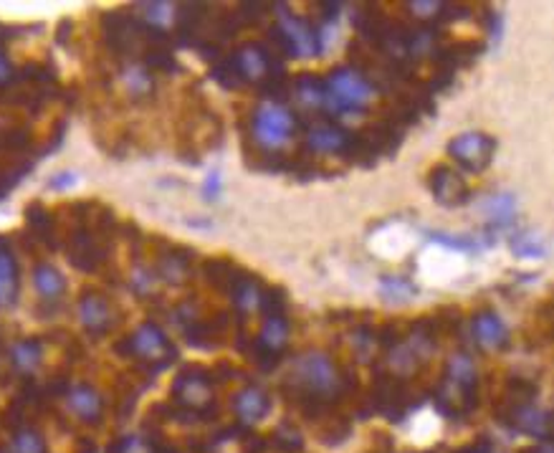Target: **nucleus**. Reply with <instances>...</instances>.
Here are the masks:
<instances>
[{"mask_svg":"<svg viewBox=\"0 0 554 453\" xmlns=\"http://www.w3.org/2000/svg\"><path fill=\"white\" fill-rule=\"evenodd\" d=\"M268 395L263 393L261 388H246L241 393L235 395V415L243 421V423H259L266 418L268 413Z\"/></svg>","mask_w":554,"mask_h":453,"instance_id":"obj_5","label":"nucleus"},{"mask_svg":"<svg viewBox=\"0 0 554 453\" xmlns=\"http://www.w3.org/2000/svg\"><path fill=\"white\" fill-rule=\"evenodd\" d=\"M218 191H220V177L218 173H213V175L208 177V183H205V195H208V198H216Z\"/></svg>","mask_w":554,"mask_h":453,"instance_id":"obj_25","label":"nucleus"},{"mask_svg":"<svg viewBox=\"0 0 554 453\" xmlns=\"http://www.w3.org/2000/svg\"><path fill=\"white\" fill-rule=\"evenodd\" d=\"M511 423L516 425L519 431L529 433V436H534V439H547V433H550V418L534 406H522V408L514 410Z\"/></svg>","mask_w":554,"mask_h":453,"instance_id":"obj_9","label":"nucleus"},{"mask_svg":"<svg viewBox=\"0 0 554 453\" xmlns=\"http://www.w3.org/2000/svg\"><path fill=\"white\" fill-rule=\"evenodd\" d=\"M81 320H84L89 329H102L107 320H109V309L97 296H87L81 302Z\"/></svg>","mask_w":554,"mask_h":453,"instance_id":"obj_17","label":"nucleus"},{"mask_svg":"<svg viewBox=\"0 0 554 453\" xmlns=\"http://www.w3.org/2000/svg\"><path fill=\"white\" fill-rule=\"evenodd\" d=\"M5 76H8V64H5V61H3V56H0V81H3Z\"/></svg>","mask_w":554,"mask_h":453,"instance_id":"obj_26","label":"nucleus"},{"mask_svg":"<svg viewBox=\"0 0 554 453\" xmlns=\"http://www.w3.org/2000/svg\"><path fill=\"white\" fill-rule=\"evenodd\" d=\"M486 213H489L491 218L499 220V223H507V220L511 218V213H514V201H511V195L491 198V201L486 203Z\"/></svg>","mask_w":554,"mask_h":453,"instance_id":"obj_21","label":"nucleus"},{"mask_svg":"<svg viewBox=\"0 0 554 453\" xmlns=\"http://www.w3.org/2000/svg\"><path fill=\"white\" fill-rule=\"evenodd\" d=\"M433 192H436V198L440 203L458 205L466 201V183L456 173H451V170L440 167L433 175Z\"/></svg>","mask_w":554,"mask_h":453,"instance_id":"obj_7","label":"nucleus"},{"mask_svg":"<svg viewBox=\"0 0 554 453\" xmlns=\"http://www.w3.org/2000/svg\"><path fill=\"white\" fill-rule=\"evenodd\" d=\"M296 378L309 395L320 400H329L339 393V372L324 355H307L296 367Z\"/></svg>","mask_w":554,"mask_h":453,"instance_id":"obj_2","label":"nucleus"},{"mask_svg":"<svg viewBox=\"0 0 554 453\" xmlns=\"http://www.w3.org/2000/svg\"><path fill=\"white\" fill-rule=\"evenodd\" d=\"M294 130V119L286 109L277 104L263 107L261 112L253 119V134L263 147H281Z\"/></svg>","mask_w":554,"mask_h":453,"instance_id":"obj_3","label":"nucleus"},{"mask_svg":"<svg viewBox=\"0 0 554 453\" xmlns=\"http://www.w3.org/2000/svg\"><path fill=\"white\" fill-rule=\"evenodd\" d=\"M15 453H46L44 439L36 431H21L15 436Z\"/></svg>","mask_w":554,"mask_h":453,"instance_id":"obj_20","label":"nucleus"},{"mask_svg":"<svg viewBox=\"0 0 554 453\" xmlns=\"http://www.w3.org/2000/svg\"><path fill=\"white\" fill-rule=\"evenodd\" d=\"M286 337H289L286 320H284V317H278V314H271V317L266 320V324H263V332H261V339H259V345H261L263 350L268 352V355H277V352L286 345Z\"/></svg>","mask_w":554,"mask_h":453,"instance_id":"obj_13","label":"nucleus"},{"mask_svg":"<svg viewBox=\"0 0 554 453\" xmlns=\"http://www.w3.org/2000/svg\"><path fill=\"white\" fill-rule=\"evenodd\" d=\"M281 30L286 36V41L292 44V48L299 56H311L314 48H317V36L314 30L309 29L304 21L294 18L289 13H281Z\"/></svg>","mask_w":554,"mask_h":453,"instance_id":"obj_6","label":"nucleus"},{"mask_svg":"<svg viewBox=\"0 0 554 453\" xmlns=\"http://www.w3.org/2000/svg\"><path fill=\"white\" fill-rule=\"evenodd\" d=\"M451 155L456 160L461 162L464 167L479 173L483 170L489 162H491V155H494V142L486 137V134H479V132H468V134H461L456 137L451 145Z\"/></svg>","mask_w":554,"mask_h":453,"instance_id":"obj_4","label":"nucleus"},{"mask_svg":"<svg viewBox=\"0 0 554 453\" xmlns=\"http://www.w3.org/2000/svg\"><path fill=\"white\" fill-rule=\"evenodd\" d=\"M175 395L180 403H185L190 408L200 410L210 403V388L203 378H195V375H183L175 385Z\"/></svg>","mask_w":554,"mask_h":453,"instance_id":"obj_8","label":"nucleus"},{"mask_svg":"<svg viewBox=\"0 0 554 453\" xmlns=\"http://www.w3.org/2000/svg\"><path fill=\"white\" fill-rule=\"evenodd\" d=\"M134 347L147 357H160L167 352V342L162 337L160 329H155L152 324H145L137 335H134Z\"/></svg>","mask_w":554,"mask_h":453,"instance_id":"obj_15","label":"nucleus"},{"mask_svg":"<svg viewBox=\"0 0 554 453\" xmlns=\"http://www.w3.org/2000/svg\"><path fill=\"white\" fill-rule=\"evenodd\" d=\"M69 406L81 421H97L102 413V400L91 388H73L69 395Z\"/></svg>","mask_w":554,"mask_h":453,"instance_id":"obj_12","label":"nucleus"},{"mask_svg":"<svg viewBox=\"0 0 554 453\" xmlns=\"http://www.w3.org/2000/svg\"><path fill=\"white\" fill-rule=\"evenodd\" d=\"M235 64H238L241 76L251 79V81H259V79H263V76L268 73V56H266V51H263L261 46L256 44L246 46V48L238 54Z\"/></svg>","mask_w":554,"mask_h":453,"instance_id":"obj_10","label":"nucleus"},{"mask_svg":"<svg viewBox=\"0 0 554 453\" xmlns=\"http://www.w3.org/2000/svg\"><path fill=\"white\" fill-rule=\"evenodd\" d=\"M526 453H552V451H550V446L544 443V446H540V449H532V451H526Z\"/></svg>","mask_w":554,"mask_h":453,"instance_id":"obj_28","label":"nucleus"},{"mask_svg":"<svg viewBox=\"0 0 554 453\" xmlns=\"http://www.w3.org/2000/svg\"><path fill=\"white\" fill-rule=\"evenodd\" d=\"M15 357V365L23 367V370H29V367H33L36 363H38V345H33V342H23V345H18L13 352Z\"/></svg>","mask_w":554,"mask_h":453,"instance_id":"obj_22","label":"nucleus"},{"mask_svg":"<svg viewBox=\"0 0 554 453\" xmlns=\"http://www.w3.org/2000/svg\"><path fill=\"white\" fill-rule=\"evenodd\" d=\"M372 97V89L357 72H337L327 81V107L345 112V109H362Z\"/></svg>","mask_w":554,"mask_h":453,"instance_id":"obj_1","label":"nucleus"},{"mask_svg":"<svg viewBox=\"0 0 554 453\" xmlns=\"http://www.w3.org/2000/svg\"><path fill=\"white\" fill-rule=\"evenodd\" d=\"M15 289V269L13 259L5 249H0V304L11 302Z\"/></svg>","mask_w":554,"mask_h":453,"instance_id":"obj_18","label":"nucleus"},{"mask_svg":"<svg viewBox=\"0 0 554 453\" xmlns=\"http://www.w3.org/2000/svg\"><path fill=\"white\" fill-rule=\"evenodd\" d=\"M473 329H476V339L489 350H496L507 342V327L496 314H479L473 322Z\"/></svg>","mask_w":554,"mask_h":453,"instance_id":"obj_11","label":"nucleus"},{"mask_svg":"<svg viewBox=\"0 0 554 453\" xmlns=\"http://www.w3.org/2000/svg\"><path fill=\"white\" fill-rule=\"evenodd\" d=\"M36 286H38V292L44 294V296L54 299V296H59V294L64 292V278H61L56 269L41 266V269L36 271Z\"/></svg>","mask_w":554,"mask_h":453,"instance_id":"obj_19","label":"nucleus"},{"mask_svg":"<svg viewBox=\"0 0 554 453\" xmlns=\"http://www.w3.org/2000/svg\"><path fill=\"white\" fill-rule=\"evenodd\" d=\"M464 453H494V451H489L486 446H476V449H468V451H464Z\"/></svg>","mask_w":554,"mask_h":453,"instance_id":"obj_27","label":"nucleus"},{"mask_svg":"<svg viewBox=\"0 0 554 453\" xmlns=\"http://www.w3.org/2000/svg\"><path fill=\"white\" fill-rule=\"evenodd\" d=\"M115 453H152V449H149L140 436H130V439H124L122 443H117Z\"/></svg>","mask_w":554,"mask_h":453,"instance_id":"obj_24","label":"nucleus"},{"mask_svg":"<svg viewBox=\"0 0 554 453\" xmlns=\"http://www.w3.org/2000/svg\"><path fill=\"white\" fill-rule=\"evenodd\" d=\"M296 94H299V99L307 107H327V84L320 81V79H314V76L299 79Z\"/></svg>","mask_w":554,"mask_h":453,"instance_id":"obj_16","label":"nucleus"},{"mask_svg":"<svg viewBox=\"0 0 554 453\" xmlns=\"http://www.w3.org/2000/svg\"><path fill=\"white\" fill-rule=\"evenodd\" d=\"M309 145L314 150H321V152H337L347 145V132L332 127V124H321V127H314L309 132Z\"/></svg>","mask_w":554,"mask_h":453,"instance_id":"obj_14","label":"nucleus"},{"mask_svg":"<svg viewBox=\"0 0 554 453\" xmlns=\"http://www.w3.org/2000/svg\"><path fill=\"white\" fill-rule=\"evenodd\" d=\"M514 251L522 256V259H540L541 256V244H537L532 235H519L516 241H514Z\"/></svg>","mask_w":554,"mask_h":453,"instance_id":"obj_23","label":"nucleus"}]
</instances>
